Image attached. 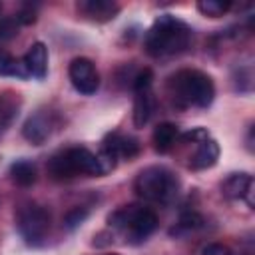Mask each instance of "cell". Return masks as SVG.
I'll list each match as a JSON object with an SVG mask.
<instances>
[{
  "instance_id": "1",
  "label": "cell",
  "mask_w": 255,
  "mask_h": 255,
  "mask_svg": "<svg viewBox=\"0 0 255 255\" xmlns=\"http://www.w3.org/2000/svg\"><path fill=\"white\" fill-rule=\"evenodd\" d=\"M191 28L177 16L163 14L145 32V52L153 58H167L187 50L191 42Z\"/></svg>"
},
{
  "instance_id": "2",
  "label": "cell",
  "mask_w": 255,
  "mask_h": 255,
  "mask_svg": "<svg viewBox=\"0 0 255 255\" xmlns=\"http://www.w3.org/2000/svg\"><path fill=\"white\" fill-rule=\"evenodd\" d=\"M108 225L126 245H141L157 227V215L143 205H122L108 215Z\"/></svg>"
},
{
  "instance_id": "3",
  "label": "cell",
  "mask_w": 255,
  "mask_h": 255,
  "mask_svg": "<svg viewBox=\"0 0 255 255\" xmlns=\"http://www.w3.org/2000/svg\"><path fill=\"white\" fill-rule=\"evenodd\" d=\"M133 191L143 201L169 205L179 195V179L165 165H149L135 175Z\"/></svg>"
},
{
  "instance_id": "4",
  "label": "cell",
  "mask_w": 255,
  "mask_h": 255,
  "mask_svg": "<svg viewBox=\"0 0 255 255\" xmlns=\"http://www.w3.org/2000/svg\"><path fill=\"white\" fill-rule=\"evenodd\" d=\"M169 92L181 106L207 108L215 98L213 80L201 70H179L169 78Z\"/></svg>"
},
{
  "instance_id": "5",
  "label": "cell",
  "mask_w": 255,
  "mask_h": 255,
  "mask_svg": "<svg viewBox=\"0 0 255 255\" xmlns=\"http://www.w3.org/2000/svg\"><path fill=\"white\" fill-rule=\"evenodd\" d=\"M48 173L52 179L66 181L78 175H104L98 155L86 147H66L54 153L48 161Z\"/></svg>"
},
{
  "instance_id": "6",
  "label": "cell",
  "mask_w": 255,
  "mask_h": 255,
  "mask_svg": "<svg viewBox=\"0 0 255 255\" xmlns=\"http://www.w3.org/2000/svg\"><path fill=\"white\" fill-rule=\"evenodd\" d=\"M16 227L28 245H40L50 231V211L34 201L22 203L16 211Z\"/></svg>"
},
{
  "instance_id": "7",
  "label": "cell",
  "mask_w": 255,
  "mask_h": 255,
  "mask_svg": "<svg viewBox=\"0 0 255 255\" xmlns=\"http://www.w3.org/2000/svg\"><path fill=\"white\" fill-rule=\"evenodd\" d=\"M179 139L193 143V151L187 155V167L189 169H207L213 167L219 159V143L209 135V131H205L203 128H195L187 133H179Z\"/></svg>"
},
{
  "instance_id": "8",
  "label": "cell",
  "mask_w": 255,
  "mask_h": 255,
  "mask_svg": "<svg viewBox=\"0 0 255 255\" xmlns=\"http://www.w3.org/2000/svg\"><path fill=\"white\" fill-rule=\"evenodd\" d=\"M151 82H153V74L149 68H143L133 76L131 88L135 94L133 98V126L135 128H143L155 112V98L151 92Z\"/></svg>"
},
{
  "instance_id": "9",
  "label": "cell",
  "mask_w": 255,
  "mask_h": 255,
  "mask_svg": "<svg viewBox=\"0 0 255 255\" xmlns=\"http://www.w3.org/2000/svg\"><path fill=\"white\" fill-rule=\"evenodd\" d=\"M68 76H70L72 86L84 96H92L100 88V74L96 70V64L90 58H84V56L74 58L70 62Z\"/></svg>"
},
{
  "instance_id": "10",
  "label": "cell",
  "mask_w": 255,
  "mask_h": 255,
  "mask_svg": "<svg viewBox=\"0 0 255 255\" xmlns=\"http://www.w3.org/2000/svg\"><path fill=\"white\" fill-rule=\"evenodd\" d=\"M58 129V118L54 112L50 110H38L34 112L22 126V135L34 143V145H42L46 139L52 137V133Z\"/></svg>"
},
{
  "instance_id": "11",
  "label": "cell",
  "mask_w": 255,
  "mask_h": 255,
  "mask_svg": "<svg viewBox=\"0 0 255 255\" xmlns=\"http://www.w3.org/2000/svg\"><path fill=\"white\" fill-rule=\"evenodd\" d=\"M102 149L108 151V153H112L116 159H128L129 161V159H133V157L139 155L141 145H139V141L135 137L114 131V133H108L106 135V139L102 141Z\"/></svg>"
},
{
  "instance_id": "12",
  "label": "cell",
  "mask_w": 255,
  "mask_h": 255,
  "mask_svg": "<svg viewBox=\"0 0 255 255\" xmlns=\"http://www.w3.org/2000/svg\"><path fill=\"white\" fill-rule=\"evenodd\" d=\"M221 193L227 199L239 201L245 199L249 205H253L251 193H253V175L239 171V173H229L223 181H221Z\"/></svg>"
},
{
  "instance_id": "13",
  "label": "cell",
  "mask_w": 255,
  "mask_h": 255,
  "mask_svg": "<svg viewBox=\"0 0 255 255\" xmlns=\"http://www.w3.org/2000/svg\"><path fill=\"white\" fill-rule=\"evenodd\" d=\"M76 8L92 22H110L120 14V4L112 0H82Z\"/></svg>"
},
{
  "instance_id": "14",
  "label": "cell",
  "mask_w": 255,
  "mask_h": 255,
  "mask_svg": "<svg viewBox=\"0 0 255 255\" xmlns=\"http://www.w3.org/2000/svg\"><path fill=\"white\" fill-rule=\"evenodd\" d=\"M24 64H26L28 76H32L36 80L46 78V74H48V48H46V44L34 42L24 56Z\"/></svg>"
},
{
  "instance_id": "15",
  "label": "cell",
  "mask_w": 255,
  "mask_h": 255,
  "mask_svg": "<svg viewBox=\"0 0 255 255\" xmlns=\"http://www.w3.org/2000/svg\"><path fill=\"white\" fill-rule=\"evenodd\" d=\"M179 137V128L171 122H161L155 126L153 133H151V141H153V149L157 153H167L169 149L175 147Z\"/></svg>"
},
{
  "instance_id": "16",
  "label": "cell",
  "mask_w": 255,
  "mask_h": 255,
  "mask_svg": "<svg viewBox=\"0 0 255 255\" xmlns=\"http://www.w3.org/2000/svg\"><path fill=\"white\" fill-rule=\"evenodd\" d=\"M0 76H10V78H30L24 58H16L12 54H8L6 50H0Z\"/></svg>"
},
{
  "instance_id": "17",
  "label": "cell",
  "mask_w": 255,
  "mask_h": 255,
  "mask_svg": "<svg viewBox=\"0 0 255 255\" xmlns=\"http://www.w3.org/2000/svg\"><path fill=\"white\" fill-rule=\"evenodd\" d=\"M36 165L28 159H20V161H14L10 165V177L14 183L22 185V187H28L36 181Z\"/></svg>"
},
{
  "instance_id": "18",
  "label": "cell",
  "mask_w": 255,
  "mask_h": 255,
  "mask_svg": "<svg viewBox=\"0 0 255 255\" xmlns=\"http://www.w3.org/2000/svg\"><path fill=\"white\" fill-rule=\"evenodd\" d=\"M18 110V102L14 98V94L6 92V94H0V128L8 126L14 118H16V112Z\"/></svg>"
},
{
  "instance_id": "19",
  "label": "cell",
  "mask_w": 255,
  "mask_h": 255,
  "mask_svg": "<svg viewBox=\"0 0 255 255\" xmlns=\"http://www.w3.org/2000/svg\"><path fill=\"white\" fill-rule=\"evenodd\" d=\"M229 8H231L229 0H199L197 2V10L209 18H219V16L227 14Z\"/></svg>"
},
{
  "instance_id": "20",
  "label": "cell",
  "mask_w": 255,
  "mask_h": 255,
  "mask_svg": "<svg viewBox=\"0 0 255 255\" xmlns=\"http://www.w3.org/2000/svg\"><path fill=\"white\" fill-rule=\"evenodd\" d=\"M18 28H20V24H18L16 16H4V18H0V40L14 38L18 34Z\"/></svg>"
},
{
  "instance_id": "21",
  "label": "cell",
  "mask_w": 255,
  "mask_h": 255,
  "mask_svg": "<svg viewBox=\"0 0 255 255\" xmlns=\"http://www.w3.org/2000/svg\"><path fill=\"white\" fill-rule=\"evenodd\" d=\"M88 207H72L68 213H66V217H64V223H66V227L68 229H74V227H78L80 223H84V219L88 217Z\"/></svg>"
},
{
  "instance_id": "22",
  "label": "cell",
  "mask_w": 255,
  "mask_h": 255,
  "mask_svg": "<svg viewBox=\"0 0 255 255\" xmlns=\"http://www.w3.org/2000/svg\"><path fill=\"white\" fill-rule=\"evenodd\" d=\"M203 225V219L195 213V211H189V213H183L179 217V223H177V229H183V231H191V229H197Z\"/></svg>"
},
{
  "instance_id": "23",
  "label": "cell",
  "mask_w": 255,
  "mask_h": 255,
  "mask_svg": "<svg viewBox=\"0 0 255 255\" xmlns=\"http://www.w3.org/2000/svg\"><path fill=\"white\" fill-rule=\"evenodd\" d=\"M16 20L20 26H28V24H34L36 22V12L32 8H22L18 14H16Z\"/></svg>"
},
{
  "instance_id": "24",
  "label": "cell",
  "mask_w": 255,
  "mask_h": 255,
  "mask_svg": "<svg viewBox=\"0 0 255 255\" xmlns=\"http://www.w3.org/2000/svg\"><path fill=\"white\" fill-rule=\"evenodd\" d=\"M201 255H231V251L221 243H209L207 247H203Z\"/></svg>"
},
{
  "instance_id": "25",
  "label": "cell",
  "mask_w": 255,
  "mask_h": 255,
  "mask_svg": "<svg viewBox=\"0 0 255 255\" xmlns=\"http://www.w3.org/2000/svg\"><path fill=\"white\" fill-rule=\"evenodd\" d=\"M233 255V253H231ZM235 255H249V253H235Z\"/></svg>"
},
{
  "instance_id": "26",
  "label": "cell",
  "mask_w": 255,
  "mask_h": 255,
  "mask_svg": "<svg viewBox=\"0 0 255 255\" xmlns=\"http://www.w3.org/2000/svg\"><path fill=\"white\" fill-rule=\"evenodd\" d=\"M106 255H118V253H106Z\"/></svg>"
},
{
  "instance_id": "27",
  "label": "cell",
  "mask_w": 255,
  "mask_h": 255,
  "mask_svg": "<svg viewBox=\"0 0 255 255\" xmlns=\"http://www.w3.org/2000/svg\"><path fill=\"white\" fill-rule=\"evenodd\" d=\"M0 14H2V4H0Z\"/></svg>"
}]
</instances>
